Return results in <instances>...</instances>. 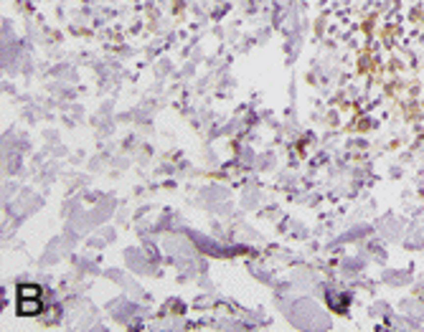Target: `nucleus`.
Wrapping results in <instances>:
<instances>
[{
  "label": "nucleus",
  "instance_id": "nucleus-1",
  "mask_svg": "<svg viewBox=\"0 0 424 332\" xmlns=\"http://www.w3.org/2000/svg\"><path fill=\"white\" fill-rule=\"evenodd\" d=\"M26 292H28V286H21V307L26 305ZM38 289H36V286H31V294H36ZM28 302H33V299H28ZM41 309V305H36V307H31V305H28V307H23L21 312L23 314H33V312H38Z\"/></svg>",
  "mask_w": 424,
  "mask_h": 332
}]
</instances>
